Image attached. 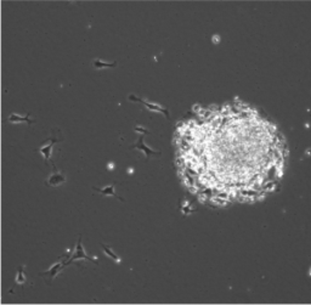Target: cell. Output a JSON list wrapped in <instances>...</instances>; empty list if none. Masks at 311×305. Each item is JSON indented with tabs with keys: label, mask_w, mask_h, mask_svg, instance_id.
Segmentation results:
<instances>
[{
	"label": "cell",
	"mask_w": 311,
	"mask_h": 305,
	"mask_svg": "<svg viewBox=\"0 0 311 305\" xmlns=\"http://www.w3.org/2000/svg\"><path fill=\"white\" fill-rule=\"evenodd\" d=\"M79 258H84V259H90V260H92V261H96L95 259H94V258L87 256V255L84 253L83 247H81V243H80V238H79V242H78V246H77V250H75V253L73 254V256H72L67 263H71V261H73L74 259H79Z\"/></svg>",
	"instance_id": "obj_3"
},
{
	"label": "cell",
	"mask_w": 311,
	"mask_h": 305,
	"mask_svg": "<svg viewBox=\"0 0 311 305\" xmlns=\"http://www.w3.org/2000/svg\"><path fill=\"white\" fill-rule=\"evenodd\" d=\"M64 181V178L62 176V175L60 174H55V175H52L51 179L49 180V184L51 185H57V184H60V183H63Z\"/></svg>",
	"instance_id": "obj_7"
},
{
	"label": "cell",
	"mask_w": 311,
	"mask_h": 305,
	"mask_svg": "<svg viewBox=\"0 0 311 305\" xmlns=\"http://www.w3.org/2000/svg\"><path fill=\"white\" fill-rule=\"evenodd\" d=\"M102 248H103V250H105V253H106V254H108V255H109L111 258H113V259H114L116 261H118V263L120 261V259H119V258L117 256V255H116V254H114L113 252L111 250V249H109L108 247H106V246H105V244H102Z\"/></svg>",
	"instance_id": "obj_9"
},
{
	"label": "cell",
	"mask_w": 311,
	"mask_h": 305,
	"mask_svg": "<svg viewBox=\"0 0 311 305\" xmlns=\"http://www.w3.org/2000/svg\"><path fill=\"white\" fill-rule=\"evenodd\" d=\"M9 120L10 122H27V123H33L34 120H32V119H29V117L27 116V117H18V116H16V114H11L10 117H9Z\"/></svg>",
	"instance_id": "obj_6"
},
{
	"label": "cell",
	"mask_w": 311,
	"mask_h": 305,
	"mask_svg": "<svg viewBox=\"0 0 311 305\" xmlns=\"http://www.w3.org/2000/svg\"><path fill=\"white\" fill-rule=\"evenodd\" d=\"M144 135H145V134H141V135H140L139 142H137V144H135L131 148H140V150H142V151L145 152V155H146V158H148L150 155H159V153H161L159 151H153V150L148 148L147 146H145V145H144Z\"/></svg>",
	"instance_id": "obj_2"
},
{
	"label": "cell",
	"mask_w": 311,
	"mask_h": 305,
	"mask_svg": "<svg viewBox=\"0 0 311 305\" xmlns=\"http://www.w3.org/2000/svg\"><path fill=\"white\" fill-rule=\"evenodd\" d=\"M130 100H135V101H139V102H141V103H144L146 107L147 108H150L151 111H157V112H162L164 116L167 117V118H169V112L168 111L164 108V107H162V106H159V105H156V103H151V102H148V101H145V100H142V98H140V97H136V96H134V95H130V97H129Z\"/></svg>",
	"instance_id": "obj_1"
},
{
	"label": "cell",
	"mask_w": 311,
	"mask_h": 305,
	"mask_svg": "<svg viewBox=\"0 0 311 305\" xmlns=\"http://www.w3.org/2000/svg\"><path fill=\"white\" fill-rule=\"evenodd\" d=\"M60 266H61V264H56V265H55L54 267H52V269L50 270V271H48V272H50V274H51V277H54V276H55V274H56L57 270L60 269Z\"/></svg>",
	"instance_id": "obj_11"
},
{
	"label": "cell",
	"mask_w": 311,
	"mask_h": 305,
	"mask_svg": "<svg viewBox=\"0 0 311 305\" xmlns=\"http://www.w3.org/2000/svg\"><path fill=\"white\" fill-rule=\"evenodd\" d=\"M94 66H95L96 68L114 67V66H116V63H114V62H112V63H107V62H102V61H100V60H95V61H94Z\"/></svg>",
	"instance_id": "obj_8"
},
{
	"label": "cell",
	"mask_w": 311,
	"mask_h": 305,
	"mask_svg": "<svg viewBox=\"0 0 311 305\" xmlns=\"http://www.w3.org/2000/svg\"><path fill=\"white\" fill-rule=\"evenodd\" d=\"M56 141H57L56 139H52V140H51V142H50L48 146H45V147H42V148H40V152H43L44 156H45V159H49V158H50V152H51V148H52V145H54Z\"/></svg>",
	"instance_id": "obj_4"
},
{
	"label": "cell",
	"mask_w": 311,
	"mask_h": 305,
	"mask_svg": "<svg viewBox=\"0 0 311 305\" xmlns=\"http://www.w3.org/2000/svg\"><path fill=\"white\" fill-rule=\"evenodd\" d=\"M94 189H95L96 191H98V192L103 193V195H111V196L118 197V196L116 195V192H114V185H111V186L106 187V189H96V187H94ZM118 198H119V197H118Z\"/></svg>",
	"instance_id": "obj_5"
},
{
	"label": "cell",
	"mask_w": 311,
	"mask_h": 305,
	"mask_svg": "<svg viewBox=\"0 0 311 305\" xmlns=\"http://www.w3.org/2000/svg\"><path fill=\"white\" fill-rule=\"evenodd\" d=\"M135 130H136V131H141L142 134H147V133H148L147 130H145V129H142V128H140V127H136V128H135Z\"/></svg>",
	"instance_id": "obj_12"
},
{
	"label": "cell",
	"mask_w": 311,
	"mask_h": 305,
	"mask_svg": "<svg viewBox=\"0 0 311 305\" xmlns=\"http://www.w3.org/2000/svg\"><path fill=\"white\" fill-rule=\"evenodd\" d=\"M22 270H23V266L18 270V274H17V278H16V282H17V283H23V282H25V277H23Z\"/></svg>",
	"instance_id": "obj_10"
}]
</instances>
